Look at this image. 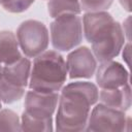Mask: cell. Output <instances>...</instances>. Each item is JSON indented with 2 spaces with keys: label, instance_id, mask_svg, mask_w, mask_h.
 <instances>
[{
  "label": "cell",
  "instance_id": "obj_1",
  "mask_svg": "<svg viewBox=\"0 0 132 132\" xmlns=\"http://www.w3.org/2000/svg\"><path fill=\"white\" fill-rule=\"evenodd\" d=\"M97 87L89 81H75L62 89L56 117V130L60 132L86 131L91 106L98 100Z\"/></svg>",
  "mask_w": 132,
  "mask_h": 132
},
{
  "label": "cell",
  "instance_id": "obj_2",
  "mask_svg": "<svg viewBox=\"0 0 132 132\" xmlns=\"http://www.w3.org/2000/svg\"><path fill=\"white\" fill-rule=\"evenodd\" d=\"M67 77L64 58L55 51H44L33 62L29 88L36 92L54 93L62 89Z\"/></svg>",
  "mask_w": 132,
  "mask_h": 132
},
{
  "label": "cell",
  "instance_id": "obj_3",
  "mask_svg": "<svg viewBox=\"0 0 132 132\" xmlns=\"http://www.w3.org/2000/svg\"><path fill=\"white\" fill-rule=\"evenodd\" d=\"M86 39L92 44V53L96 60L105 62L120 54L125 43V33L121 24L112 20L95 30Z\"/></svg>",
  "mask_w": 132,
  "mask_h": 132
},
{
  "label": "cell",
  "instance_id": "obj_4",
  "mask_svg": "<svg viewBox=\"0 0 132 132\" xmlns=\"http://www.w3.org/2000/svg\"><path fill=\"white\" fill-rule=\"evenodd\" d=\"M82 39V24L77 14H62L51 24V41L55 50L67 52Z\"/></svg>",
  "mask_w": 132,
  "mask_h": 132
},
{
  "label": "cell",
  "instance_id": "obj_5",
  "mask_svg": "<svg viewBox=\"0 0 132 132\" xmlns=\"http://www.w3.org/2000/svg\"><path fill=\"white\" fill-rule=\"evenodd\" d=\"M16 39L25 56L28 58H35L47 48L50 36L43 23L35 20H28L19 26L16 30Z\"/></svg>",
  "mask_w": 132,
  "mask_h": 132
},
{
  "label": "cell",
  "instance_id": "obj_6",
  "mask_svg": "<svg viewBox=\"0 0 132 132\" xmlns=\"http://www.w3.org/2000/svg\"><path fill=\"white\" fill-rule=\"evenodd\" d=\"M129 124L130 119L126 118L125 111L99 103L89 116L86 131H125L127 130L126 126Z\"/></svg>",
  "mask_w": 132,
  "mask_h": 132
},
{
  "label": "cell",
  "instance_id": "obj_7",
  "mask_svg": "<svg viewBox=\"0 0 132 132\" xmlns=\"http://www.w3.org/2000/svg\"><path fill=\"white\" fill-rule=\"evenodd\" d=\"M66 68L70 78H90L95 74L97 60L90 48L81 46L68 55Z\"/></svg>",
  "mask_w": 132,
  "mask_h": 132
},
{
  "label": "cell",
  "instance_id": "obj_8",
  "mask_svg": "<svg viewBox=\"0 0 132 132\" xmlns=\"http://www.w3.org/2000/svg\"><path fill=\"white\" fill-rule=\"evenodd\" d=\"M59 101L58 92L41 93L29 91L25 97V112L32 118L47 119L52 118Z\"/></svg>",
  "mask_w": 132,
  "mask_h": 132
},
{
  "label": "cell",
  "instance_id": "obj_9",
  "mask_svg": "<svg viewBox=\"0 0 132 132\" xmlns=\"http://www.w3.org/2000/svg\"><path fill=\"white\" fill-rule=\"evenodd\" d=\"M96 81L101 89H117L129 82V73L119 62H101L96 68Z\"/></svg>",
  "mask_w": 132,
  "mask_h": 132
},
{
  "label": "cell",
  "instance_id": "obj_10",
  "mask_svg": "<svg viewBox=\"0 0 132 132\" xmlns=\"http://www.w3.org/2000/svg\"><path fill=\"white\" fill-rule=\"evenodd\" d=\"M98 99L106 106L126 111L131 106V88L130 84L117 89H101Z\"/></svg>",
  "mask_w": 132,
  "mask_h": 132
},
{
  "label": "cell",
  "instance_id": "obj_11",
  "mask_svg": "<svg viewBox=\"0 0 132 132\" xmlns=\"http://www.w3.org/2000/svg\"><path fill=\"white\" fill-rule=\"evenodd\" d=\"M1 73L9 82L21 88H26L30 78L31 63L28 58L22 57L16 62L5 65Z\"/></svg>",
  "mask_w": 132,
  "mask_h": 132
},
{
  "label": "cell",
  "instance_id": "obj_12",
  "mask_svg": "<svg viewBox=\"0 0 132 132\" xmlns=\"http://www.w3.org/2000/svg\"><path fill=\"white\" fill-rule=\"evenodd\" d=\"M22 58L19 42L15 35L10 31L0 32V64L8 65Z\"/></svg>",
  "mask_w": 132,
  "mask_h": 132
},
{
  "label": "cell",
  "instance_id": "obj_13",
  "mask_svg": "<svg viewBox=\"0 0 132 132\" xmlns=\"http://www.w3.org/2000/svg\"><path fill=\"white\" fill-rule=\"evenodd\" d=\"M47 10L52 18L62 14H78L81 11L79 0H50Z\"/></svg>",
  "mask_w": 132,
  "mask_h": 132
},
{
  "label": "cell",
  "instance_id": "obj_14",
  "mask_svg": "<svg viewBox=\"0 0 132 132\" xmlns=\"http://www.w3.org/2000/svg\"><path fill=\"white\" fill-rule=\"evenodd\" d=\"M25 94V88L18 87L9 82L0 73V101L4 103H13L19 101Z\"/></svg>",
  "mask_w": 132,
  "mask_h": 132
},
{
  "label": "cell",
  "instance_id": "obj_15",
  "mask_svg": "<svg viewBox=\"0 0 132 132\" xmlns=\"http://www.w3.org/2000/svg\"><path fill=\"white\" fill-rule=\"evenodd\" d=\"M53 118L36 119L27 114L25 111L21 119V131H53Z\"/></svg>",
  "mask_w": 132,
  "mask_h": 132
},
{
  "label": "cell",
  "instance_id": "obj_16",
  "mask_svg": "<svg viewBox=\"0 0 132 132\" xmlns=\"http://www.w3.org/2000/svg\"><path fill=\"white\" fill-rule=\"evenodd\" d=\"M0 131H21V122L18 114L10 109L0 111Z\"/></svg>",
  "mask_w": 132,
  "mask_h": 132
},
{
  "label": "cell",
  "instance_id": "obj_17",
  "mask_svg": "<svg viewBox=\"0 0 132 132\" xmlns=\"http://www.w3.org/2000/svg\"><path fill=\"white\" fill-rule=\"evenodd\" d=\"M113 0H79L80 9L87 12L103 11L111 5Z\"/></svg>",
  "mask_w": 132,
  "mask_h": 132
},
{
  "label": "cell",
  "instance_id": "obj_18",
  "mask_svg": "<svg viewBox=\"0 0 132 132\" xmlns=\"http://www.w3.org/2000/svg\"><path fill=\"white\" fill-rule=\"evenodd\" d=\"M34 0H0V4L3 8L9 12H23L27 10Z\"/></svg>",
  "mask_w": 132,
  "mask_h": 132
},
{
  "label": "cell",
  "instance_id": "obj_19",
  "mask_svg": "<svg viewBox=\"0 0 132 132\" xmlns=\"http://www.w3.org/2000/svg\"><path fill=\"white\" fill-rule=\"evenodd\" d=\"M123 59L126 61V63L129 65L130 63V43H128L125 47H124V52H123Z\"/></svg>",
  "mask_w": 132,
  "mask_h": 132
},
{
  "label": "cell",
  "instance_id": "obj_20",
  "mask_svg": "<svg viewBox=\"0 0 132 132\" xmlns=\"http://www.w3.org/2000/svg\"><path fill=\"white\" fill-rule=\"evenodd\" d=\"M120 2L127 11H130V0H120Z\"/></svg>",
  "mask_w": 132,
  "mask_h": 132
},
{
  "label": "cell",
  "instance_id": "obj_21",
  "mask_svg": "<svg viewBox=\"0 0 132 132\" xmlns=\"http://www.w3.org/2000/svg\"><path fill=\"white\" fill-rule=\"evenodd\" d=\"M2 68H3V67H2V66H1V64H0V73L2 72Z\"/></svg>",
  "mask_w": 132,
  "mask_h": 132
},
{
  "label": "cell",
  "instance_id": "obj_22",
  "mask_svg": "<svg viewBox=\"0 0 132 132\" xmlns=\"http://www.w3.org/2000/svg\"><path fill=\"white\" fill-rule=\"evenodd\" d=\"M0 108H1V101H0Z\"/></svg>",
  "mask_w": 132,
  "mask_h": 132
}]
</instances>
